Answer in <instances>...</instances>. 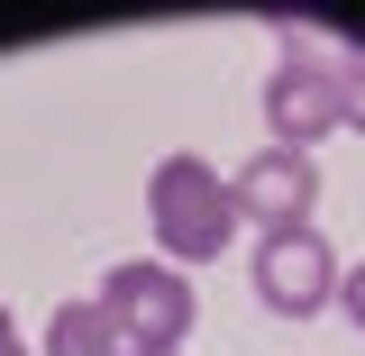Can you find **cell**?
Here are the masks:
<instances>
[{"mask_svg":"<svg viewBox=\"0 0 365 356\" xmlns=\"http://www.w3.org/2000/svg\"><path fill=\"white\" fill-rule=\"evenodd\" d=\"M46 356H128V347H119V329H110L101 302H64L46 320Z\"/></svg>","mask_w":365,"mask_h":356,"instance_id":"obj_6","label":"cell"},{"mask_svg":"<svg viewBox=\"0 0 365 356\" xmlns=\"http://www.w3.org/2000/svg\"><path fill=\"white\" fill-rule=\"evenodd\" d=\"M228 192H237V220H256V228L274 238V228H302V220H311L319 174H311V156H302V146H265L247 174L228 183Z\"/></svg>","mask_w":365,"mask_h":356,"instance_id":"obj_5","label":"cell"},{"mask_svg":"<svg viewBox=\"0 0 365 356\" xmlns=\"http://www.w3.org/2000/svg\"><path fill=\"white\" fill-rule=\"evenodd\" d=\"M101 311H110V329H119V347H128V356H174L182 329L201 320L174 265H119L110 283H101Z\"/></svg>","mask_w":365,"mask_h":356,"instance_id":"obj_3","label":"cell"},{"mask_svg":"<svg viewBox=\"0 0 365 356\" xmlns=\"http://www.w3.org/2000/svg\"><path fill=\"white\" fill-rule=\"evenodd\" d=\"M0 356H28V347H19V329H9V311H0Z\"/></svg>","mask_w":365,"mask_h":356,"instance_id":"obj_9","label":"cell"},{"mask_svg":"<svg viewBox=\"0 0 365 356\" xmlns=\"http://www.w3.org/2000/svg\"><path fill=\"white\" fill-rule=\"evenodd\" d=\"M338 128H365V46L356 37L338 55Z\"/></svg>","mask_w":365,"mask_h":356,"instance_id":"obj_7","label":"cell"},{"mask_svg":"<svg viewBox=\"0 0 365 356\" xmlns=\"http://www.w3.org/2000/svg\"><path fill=\"white\" fill-rule=\"evenodd\" d=\"M338 302H347V320L365 329V265H356V274H338Z\"/></svg>","mask_w":365,"mask_h":356,"instance_id":"obj_8","label":"cell"},{"mask_svg":"<svg viewBox=\"0 0 365 356\" xmlns=\"http://www.w3.org/2000/svg\"><path fill=\"white\" fill-rule=\"evenodd\" d=\"M146 210H155V247H174L182 265L228 256V238H237V192L201 156H165L155 183H146Z\"/></svg>","mask_w":365,"mask_h":356,"instance_id":"obj_2","label":"cell"},{"mask_svg":"<svg viewBox=\"0 0 365 356\" xmlns=\"http://www.w3.org/2000/svg\"><path fill=\"white\" fill-rule=\"evenodd\" d=\"M329 283H338V265H329V247L311 228H274L256 247V302H274L283 320H311L329 302Z\"/></svg>","mask_w":365,"mask_h":356,"instance_id":"obj_4","label":"cell"},{"mask_svg":"<svg viewBox=\"0 0 365 356\" xmlns=\"http://www.w3.org/2000/svg\"><path fill=\"white\" fill-rule=\"evenodd\" d=\"M338 55H347V37H329L319 19H283V64L265 83V119L283 146H311L338 128Z\"/></svg>","mask_w":365,"mask_h":356,"instance_id":"obj_1","label":"cell"}]
</instances>
